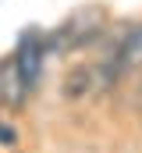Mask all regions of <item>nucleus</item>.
Masks as SVG:
<instances>
[{"label":"nucleus","mask_w":142,"mask_h":153,"mask_svg":"<svg viewBox=\"0 0 142 153\" xmlns=\"http://www.w3.org/2000/svg\"><path fill=\"white\" fill-rule=\"evenodd\" d=\"M106 29V11L100 4H85V7H78V11H71V18L57 29V36L46 39V50H78V46H85V43H96V39L103 36Z\"/></svg>","instance_id":"obj_1"},{"label":"nucleus","mask_w":142,"mask_h":153,"mask_svg":"<svg viewBox=\"0 0 142 153\" xmlns=\"http://www.w3.org/2000/svg\"><path fill=\"white\" fill-rule=\"evenodd\" d=\"M29 96H32V93H29L25 75H21V68H18V57H14V53L4 57V61H0V107L21 111Z\"/></svg>","instance_id":"obj_2"},{"label":"nucleus","mask_w":142,"mask_h":153,"mask_svg":"<svg viewBox=\"0 0 142 153\" xmlns=\"http://www.w3.org/2000/svg\"><path fill=\"white\" fill-rule=\"evenodd\" d=\"M68 100H85V96H96V68L92 64H75L68 75H64V89H61Z\"/></svg>","instance_id":"obj_3"},{"label":"nucleus","mask_w":142,"mask_h":153,"mask_svg":"<svg viewBox=\"0 0 142 153\" xmlns=\"http://www.w3.org/2000/svg\"><path fill=\"white\" fill-rule=\"evenodd\" d=\"M135 68H142V22H132L124 50H121V75H128Z\"/></svg>","instance_id":"obj_4"},{"label":"nucleus","mask_w":142,"mask_h":153,"mask_svg":"<svg viewBox=\"0 0 142 153\" xmlns=\"http://www.w3.org/2000/svg\"><path fill=\"white\" fill-rule=\"evenodd\" d=\"M0 146H18V128L0 117Z\"/></svg>","instance_id":"obj_5"},{"label":"nucleus","mask_w":142,"mask_h":153,"mask_svg":"<svg viewBox=\"0 0 142 153\" xmlns=\"http://www.w3.org/2000/svg\"><path fill=\"white\" fill-rule=\"evenodd\" d=\"M139 100H142V82H139Z\"/></svg>","instance_id":"obj_6"}]
</instances>
